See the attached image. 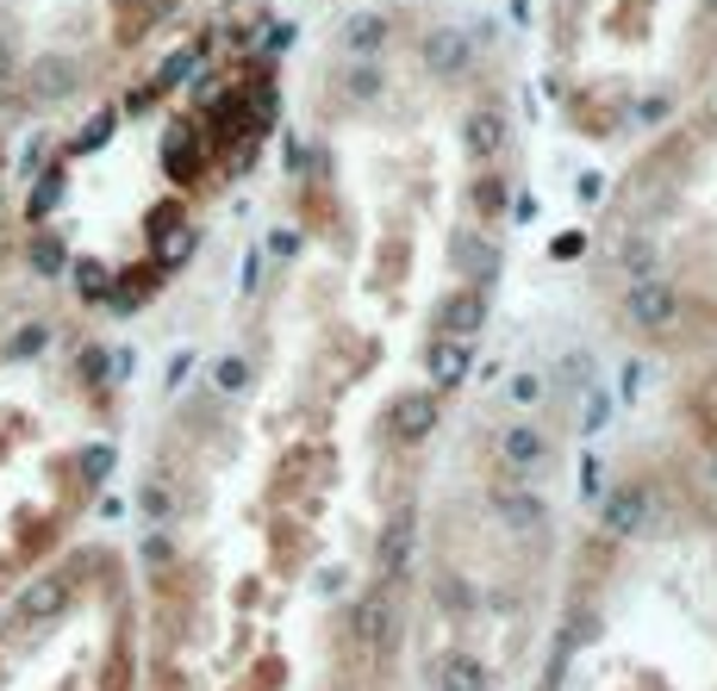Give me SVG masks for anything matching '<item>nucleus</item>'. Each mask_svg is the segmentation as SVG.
I'll return each instance as SVG.
<instances>
[{
    "instance_id": "2",
    "label": "nucleus",
    "mask_w": 717,
    "mask_h": 691,
    "mask_svg": "<svg viewBox=\"0 0 717 691\" xmlns=\"http://www.w3.org/2000/svg\"><path fill=\"white\" fill-rule=\"evenodd\" d=\"M0 691H137L125 574L107 548L57 560L0 598Z\"/></svg>"
},
{
    "instance_id": "4",
    "label": "nucleus",
    "mask_w": 717,
    "mask_h": 691,
    "mask_svg": "<svg viewBox=\"0 0 717 691\" xmlns=\"http://www.w3.org/2000/svg\"><path fill=\"white\" fill-rule=\"evenodd\" d=\"M388 430L393 442H425L437 430V393H400L388 411Z\"/></svg>"
},
{
    "instance_id": "13",
    "label": "nucleus",
    "mask_w": 717,
    "mask_h": 691,
    "mask_svg": "<svg viewBox=\"0 0 717 691\" xmlns=\"http://www.w3.org/2000/svg\"><path fill=\"white\" fill-rule=\"evenodd\" d=\"M474 206H481V212H500V206H505V188L493 181V174H481V181H474Z\"/></svg>"
},
{
    "instance_id": "10",
    "label": "nucleus",
    "mask_w": 717,
    "mask_h": 691,
    "mask_svg": "<svg viewBox=\"0 0 717 691\" xmlns=\"http://www.w3.org/2000/svg\"><path fill=\"white\" fill-rule=\"evenodd\" d=\"M425 63L437 69V76H456V69L468 63V38H462V32H430V38H425Z\"/></svg>"
},
{
    "instance_id": "3",
    "label": "nucleus",
    "mask_w": 717,
    "mask_h": 691,
    "mask_svg": "<svg viewBox=\"0 0 717 691\" xmlns=\"http://www.w3.org/2000/svg\"><path fill=\"white\" fill-rule=\"evenodd\" d=\"M624 311H630L642 330H668L680 318V293L668 287V281H656V274H642V281H630V293H624Z\"/></svg>"
},
{
    "instance_id": "12",
    "label": "nucleus",
    "mask_w": 717,
    "mask_h": 691,
    "mask_svg": "<svg viewBox=\"0 0 717 691\" xmlns=\"http://www.w3.org/2000/svg\"><path fill=\"white\" fill-rule=\"evenodd\" d=\"M468 262V269H481V281L486 274H493V262H500V256H493V243H481V237H462V250H456Z\"/></svg>"
},
{
    "instance_id": "15",
    "label": "nucleus",
    "mask_w": 717,
    "mask_h": 691,
    "mask_svg": "<svg viewBox=\"0 0 717 691\" xmlns=\"http://www.w3.org/2000/svg\"><path fill=\"white\" fill-rule=\"evenodd\" d=\"M219 386H244V362H219Z\"/></svg>"
},
{
    "instance_id": "9",
    "label": "nucleus",
    "mask_w": 717,
    "mask_h": 691,
    "mask_svg": "<svg viewBox=\"0 0 717 691\" xmlns=\"http://www.w3.org/2000/svg\"><path fill=\"white\" fill-rule=\"evenodd\" d=\"M381 44H388V20H381V13H356V20L344 25V50H349V57H374Z\"/></svg>"
},
{
    "instance_id": "14",
    "label": "nucleus",
    "mask_w": 717,
    "mask_h": 691,
    "mask_svg": "<svg viewBox=\"0 0 717 691\" xmlns=\"http://www.w3.org/2000/svg\"><path fill=\"white\" fill-rule=\"evenodd\" d=\"M624 269H630V274H649V262H656V250H649V243H642V237H637V243H624Z\"/></svg>"
},
{
    "instance_id": "7",
    "label": "nucleus",
    "mask_w": 717,
    "mask_h": 691,
    "mask_svg": "<svg viewBox=\"0 0 717 691\" xmlns=\"http://www.w3.org/2000/svg\"><path fill=\"white\" fill-rule=\"evenodd\" d=\"M425 367H430V386L449 393V386L468 374V343H462V337H437V343L425 349Z\"/></svg>"
},
{
    "instance_id": "5",
    "label": "nucleus",
    "mask_w": 717,
    "mask_h": 691,
    "mask_svg": "<svg viewBox=\"0 0 717 691\" xmlns=\"http://www.w3.org/2000/svg\"><path fill=\"white\" fill-rule=\"evenodd\" d=\"M481 318H486V293H449L444 306H437V337H474V330H481Z\"/></svg>"
},
{
    "instance_id": "16",
    "label": "nucleus",
    "mask_w": 717,
    "mask_h": 691,
    "mask_svg": "<svg viewBox=\"0 0 717 691\" xmlns=\"http://www.w3.org/2000/svg\"><path fill=\"white\" fill-rule=\"evenodd\" d=\"M7 69H13V57H7V44H0V76H7Z\"/></svg>"
},
{
    "instance_id": "11",
    "label": "nucleus",
    "mask_w": 717,
    "mask_h": 691,
    "mask_svg": "<svg viewBox=\"0 0 717 691\" xmlns=\"http://www.w3.org/2000/svg\"><path fill=\"white\" fill-rule=\"evenodd\" d=\"M344 88H349V100H374L381 94V76H374L369 63H356V69L344 76Z\"/></svg>"
},
{
    "instance_id": "1",
    "label": "nucleus",
    "mask_w": 717,
    "mask_h": 691,
    "mask_svg": "<svg viewBox=\"0 0 717 691\" xmlns=\"http://www.w3.org/2000/svg\"><path fill=\"white\" fill-rule=\"evenodd\" d=\"M593 530L530 691H717V486L581 461Z\"/></svg>"
},
{
    "instance_id": "6",
    "label": "nucleus",
    "mask_w": 717,
    "mask_h": 691,
    "mask_svg": "<svg viewBox=\"0 0 717 691\" xmlns=\"http://www.w3.org/2000/svg\"><path fill=\"white\" fill-rule=\"evenodd\" d=\"M76 88H81V63L57 57V50L32 63V94H38V100H69Z\"/></svg>"
},
{
    "instance_id": "8",
    "label": "nucleus",
    "mask_w": 717,
    "mask_h": 691,
    "mask_svg": "<svg viewBox=\"0 0 717 691\" xmlns=\"http://www.w3.org/2000/svg\"><path fill=\"white\" fill-rule=\"evenodd\" d=\"M462 137H468V150H474V156L505 150V113H500V106H474L468 125H462Z\"/></svg>"
}]
</instances>
